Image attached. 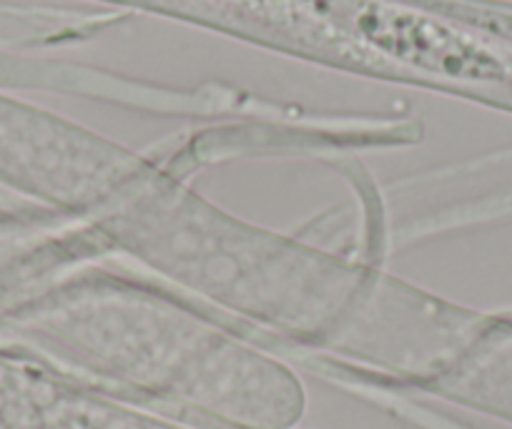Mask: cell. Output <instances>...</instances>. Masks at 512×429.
<instances>
[{
  "instance_id": "1",
  "label": "cell",
  "mask_w": 512,
  "mask_h": 429,
  "mask_svg": "<svg viewBox=\"0 0 512 429\" xmlns=\"http://www.w3.org/2000/svg\"><path fill=\"white\" fill-rule=\"evenodd\" d=\"M462 21L472 23L490 36L512 43V8L507 6H462Z\"/></svg>"
},
{
  "instance_id": "2",
  "label": "cell",
  "mask_w": 512,
  "mask_h": 429,
  "mask_svg": "<svg viewBox=\"0 0 512 429\" xmlns=\"http://www.w3.org/2000/svg\"><path fill=\"white\" fill-rule=\"evenodd\" d=\"M497 342H500V354L507 359V362H512V332L510 334H502V337H497ZM512 367V364H510ZM502 387V394H500V402H495V407H500L502 412L512 414V372H510V379H502L500 382Z\"/></svg>"
}]
</instances>
